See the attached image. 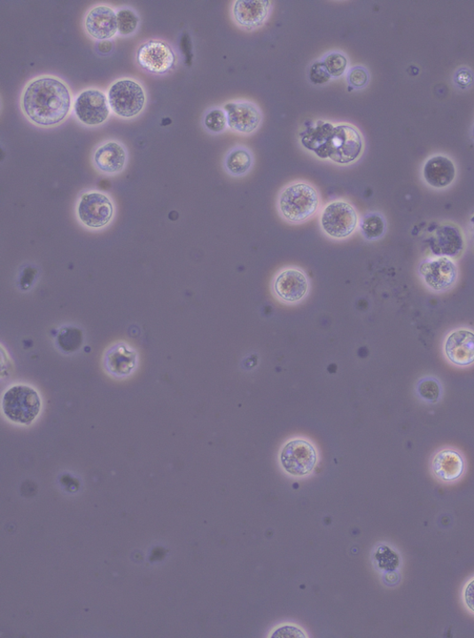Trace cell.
I'll return each mask as SVG.
<instances>
[{"mask_svg":"<svg viewBox=\"0 0 474 638\" xmlns=\"http://www.w3.org/2000/svg\"><path fill=\"white\" fill-rule=\"evenodd\" d=\"M466 464L462 453L455 448H443L431 460V471L439 481L452 484L464 475Z\"/></svg>","mask_w":474,"mask_h":638,"instance_id":"e0dca14e","label":"cell"},{"mask_svg":"<svg viewBox=\"0 0 474 638\" xmlns=\"http://www.w3.org/2000/svg\"><path fill=\"white\" fill-rule=\"evenodd\" d=\"M204 127L212 133H221L229 127L228 115L221 108H212L205 114L203 118Z\"/></svg>","mask_w":474,"mask_h":638,"instance_id":"83f0119b","label":"cell"},{"mask_svg":"<svg viewBox=\"0 0 474 638\" xmlns=\"http://www.w3.org/2000/svg\"><path fill=\"white\" fill-rule=\"evenodd\" d=\"M19 105L33 125L51 129L69 117L74 107L73 94L64 79L43 75L31 79L25 86Z\"/></svg>","mask_w":474,"mask_h":638,"instance_id":"6da1fadb","label":"cell"},{"mask_svg":"<svg viewBox=\"0 0 474 638\" xmlns=\"http://www.w3.org/2000/svg\"><path fill=\"white\" fill-rule=\"evenodd\" d=\"M84 26L97 41L113 39L118 34L117 12L106 4L93 6L85 16Z\"/></svg>","mask_w":474,"mask_h":638,"instance_id":"ac0fdd59","label":"cell"},{"mask_svg":"<svg viewBox=\"0 0 474 638\" xmlns=\"http://www.w3.org/2000/svg\"><path fill=\"white\" fill-rule=\"evenodd\" d=\"M334 128L331 122L317 121L315 126L301 133L303 147L325 160L327 144Z\"/></svg>","mask_w":474,"mask_h":638,"instance_id":"7402d4cb","label":"cell"},{"mask_svg":"<svg viewBox=\"0 0 474 638\" xmlns=\"http://www.w3.org/2000/svg\"><path fill=\"white\" fill-rule=\"evenodd\" d=\"M58 343L66 352H74L82 343V334L77 327H64L58 334Z\"/></svg>","mask_w":474,"mask_h":638,"instance_id":"4316f807","label":"cell"},{"mask_svg":"<svg viewBox=\"0 0 474 638\" xmlns=\"http://www.w3.org/2000/svg\"><path fill=\"white\" fill-rule=\"evenodd\" d=\"M462 601L467 610L474 614V578L465 584L462 589Z\"/></svg>","mask_w":474,"mask_h":638,"instance_id":"1f68e13d","label":"cell"},{"mask_svg":"<svg viewBox=\"0 0 474 638\" xmlns=\"http://www.w3.org/2000/svg\"><path fill=\"white\" fill-rule=\"evenodd\" d=\"M226 172L233 177H243L253 167V155L249 149L242 146L233 148L224 159Z\"/></svg>","mask_w":474,"mask_h":638,"instance_id":"603a6c76","label":"cell"},{"mask_svg":"<svg viewBox=\"0 0 474 638\" xmlns=\"http://www.w3.org/2000/svg\"><path fill=\"white\" fill-rule=\"evenodd\" d=\"M107 95L112 112L121 118H135L146 107L145 88L132 77H121L113 81Z\"/></svg>","mask_w":474,"mask_h":638,"instance_id":"3957f363","label":"cell"},{"mask_svg":"<svg viewBox=\"0 0 474 638\" xmlns=\"http://www.w3.org/2000/svg\"><path fill=\"white\" fill-rule=\"evenodd\" d=\"M443 352L446 359L460 367L474 364V331L468 327L453 329L445 338Z\"/></svg>","mask_w":474,"mask_h":638,"instance_id":"5bb4252c","label":"cell"},{"mask_svg":"<svg viewBox=\"0 0 474 638\" xmlns=\"http://www.w3.org/2000/svg\"><path fill=\"white\" fill-rule=\"evenodd\" d=\"M310 280L306 272L296 266L284 267L273 281L274 293L287 303L301 302L310 291Z\"/></svg>","mask_w":474,"mask_h":638,"instance_id":"7c38bea8","label":"cell"},{"mask_svg":"<svg viewBox=\"0 0 474 638\" xmlns=\"http://www.w3.org/2000/svg\"><path fill=\"white\" fill-rule=\"evenodd\" d=\"M76 119L89 128L106 122L112 109L107 93L97 88L82 90L75 97L73 107Z\"/></svg>","mask_w":474,"mask_h":638,"instance_id":"9c48e42d","label":"cell"},{"mask_svg":"<svg viewBox=\"0 0 474 638\" xmlns=\"http://www.w3.org/2000/svg\"><path fill=\"white\" fill-rule=\"evenodd\" d=\"M359 230L367 241H377L382 239L386 232V221L377 212L367 213L360 219Z\"/></svg>","mask_w":474,"mask_h":638,"instance_id":"cb8c5ba5","label":"cell"},{"mask_svg":"<svg viewBox=\"0 0 474 638\" xmlns=\"http://www.w3.org/2000/svg\"><path fill=\"white\" fill-rule=\"evenodd\" d=\"M348 84L355 89L364 88L369 82V73L362 67L350 68L346 75Z\"/></svg>","mask_w":474,"mask_h":638,"instance_id":"f546056e","label":"cell"},{"mask_svg":"<svg viewBox=\"0 0 474 638\" xmlns=\"http://www.w3.org/2000/svg\"><path fill=\"white\" fill-rule=\"evenodd\" d=\"M43 406L36 390L24 384H18L6 390L3 398L4 415L12 421L28 425L39 415Z\"/></svg>","mask_w":474,"mask_h":638,"instance_id":"5b68a950","label":"cell"},{"mask_svg":"<svg viewBox=\"0 0 474 638\" xmlns=\"http://www.w3.org/2000/svg\"><path fill=\"white\" fill-rule=\"evenodd\" d=\"M360 217L354 205L345 200L327 203L320 217L323 234L334 240L352 237L359 229Z\"/></svg>","mask_w":474,"mask_h":638,"instance_id":"277c9868","label":"cell"},{"mask_svg":"<svg viewBox=\"0 0 474 638\" xmlns=\"http://www.w3.org/2000/svg\"><path fill=\"white\" fill-rule=\"evenodd\" d=\"M430 252L434 256L460 258L466 247L464 234L455 224L443 223L437 226L428 239Z\"/></svg>","mask_w":474,"mask_h":638,"instance_id":"4fadbf2b","label":"cell"},{"mask_svg":"<svg viewBox=\"0 0 474 638\" xmlns=\"http://www.w3.org/2000/svg\"><path fill=\"white\" fill-rule=\"evenodd\" d=\"M418 273L430 291L443 294L456 285L459 267L455 259L432 256L420 263Z\"/></svg>","mask_w":474,"mask_h":638,"instance_id":"ba28073f","label":"cell"},{"mask_svg":"<svg viewBox=\"0 0 474 638\" xmlns=\"http://www.w3.org/2000/svg\"><path fill=\"white\" fill-rule=\"evenodd\" d=\"M137 355L135 350L126 343H117L112 347L105 358L109 372L123 377L131 374L136 366Z\"/></svg>","mask_w":474,"mask_h":638,"instance_id":"44dd1931","label":"cell"},{"mask_svg":"<svg viewBox=\"0 0 474 638\" xmlns=\"http://www.w3.org/2000/svg\"><path fill=\"white\" fill-rule=\"evenodd\" d=\"M423 174L430 187L445 189L455 182L457 170L451 159L444 155H435L426 161Z\"/></svg>","mask_w":474,"mask_h":638,"instance_id":"ffe728a7","label":"cell"},{"mask_svg":"<svg viewBox=\"0 0 474 638\" xmlns=\"http://www.w3.org/2000/svg\"><path fill=\"white\" fill-rule=\"evenodd\" d=\"M76 217L90 230L105 228L113 221L115 209L111 197L99 191L82 193L76 203Z\"/></svg>","mask_w":474,"mask_h":638,"instance_id":"8992f818","label":"cell"},{"mask_svg":"<svg viewBox=\"0 0 474 638\" xmlns=\"http://www.w3.org/2000/svg\"><path fill=\"white\" fill-rule=\"evenodd\" d=\"M118 34L130 35L135 34L140 25L137 12L130 7H120L117 11Z\"/></svg>","mask_w":474,"mask_h":638,"instance_id":"484cf974","label":"cell"},{"mask_svg":"<svg viewBox=\"0 0 474 638\" xmlns=\"http://www.w3.org/2000/svg\"><path fill=\"white\" fill-rule=\"evenodd\" d=\"M469 232H470V237L471 242L473 244V248H474V215L470 218Z\"/></svg>","mask_w":474,"mask_h":638,"instance_id":"836d02e7","label":"cell"},{"mask_svg":"<svg viewBox=\"0 0 474 638\" xmlns=\"http://www.w3.org/2000/svg\"><path fill=\"white\" fill-rule=\"evenodd\" d=\"M416 390L418 398L429 405H436L443 398V386L440 381L434 376L421 378Z\"/></svg>","mask_w":474,"mask_h":638,"instance_id":"d4e9b609","label":"cell"},{"mask_svg":"<svg viewBox=\"0 0 474 638\" xmlns=\"http://www.w3.org/2000/svg\"><path fill=\"white\" fill-rule=\"evenodd\" d=\"M271 6L272 4L265 0H237L233 8L234 19L241 28L253 30L264 24Z\"/></svg>","mask_w":474,"mask_h":638,"instance_id":"d6986e66","label":"cell"},{"mask_svg":"<svg viewBox=\"0 0 474 638\" xmlns=\"http://www.w3.org/2000/svg\"><path fill=\"white\" fill-rule=\"evenodd\" d=\"M320 203L319 193L312 184L297 181L281 191L277 209L284 220L299 224L313 218L320 209Z\"/></svg>","mask_w":474,"mask_h":638,"instance_id":"7a4b0ae2","label":"cell"},{"mask_svg":"<svg viewBox=\"0 0 474 638\" xmlns=\"http://www.w3.org/2000/svg\"><path fill=\"white\" fill-rule=\"evenodd\" d=\"M114 49V43L113 39L101 40L97 43V51L101 55H108Z\"/></svg>","mask_w":474,"mask_h":638,"instance_id":"d6a6232c","label":"cell"},{"mask_svg":"<svg viewBox=\"0 0 474 638\" xmlns=\"http://www.w3.org/2000/svg\"><path fill=\"white\" fill-rule=\"evenodd\" d=\"M473 137H474V128H473Z\"/></svg>","mask_w":474,"mask_h":638,"instance_id":"e575fe53","label":"cell"},{"mask_svg":"<svg viewBox=\"0 0 474 638\" xmlns=\"http://www.w3.org/2000/svg\"><path fill=\"white\" fill-rule=\"evenodd\" d=\"M280 461L287 473L302 477L314 471L317 464V452L312 444L296 439L283 447Z\"/></svg>","mask_w":474,"mask_h":638,"instance_id":"8fae6325","label":"cell"},{"mask_svg":"<svg viewBox=\"0 0 474 638\" xmlns=\"http://www.w3.org/2000/svg\"><path fill=\"white\" fill-rule=\"evenodd\" d=\"M308 76H310V80L315 85L326 84L332 78L322 60L316 61V63L312 66Z\"/></svg>","mask_w":474,"mask_h":638,"instance_id":"4dcf8cb0","label":"cell"},{"mask_svg":"<svg viewBox=\"0 0 474 638\" xmlns=\"http://www.w3.org/2000/svg\"><path fill=\"white\" fill-rule=\"evenodd\" d=\"M363 150L364 142L359 130L347 123H340L335 126L329 138L326 159L346 166L358 161Z\"/></svg>","mask_w":474,"mask_h":638,"instance_id":"52a82bcc","label":"cell"},{"mask_svg":"<svg viewBox=\"0 0 474 638\" xmlns=\"http://www.w3.org/2000/svg\"><path fill=\"white\" fill-rule=\"evenodd\" d=\"M330 75L335 78L342 76L348 66L347 58L340 51H333L326 54L322 59Z\"/></svg>","mask_w":474,"mask_h":638,"instance_id":"f1b7e54d","label":"cell"},{"mask_svg":"<svg viewBox=\"0 0 474 638\" xmlns=\"http://www.w3.org/2000/svg\"><path fill=\"white\" fill-rule=\"evenodd\" d=\"M223 110L228 115L229 128L240 134H252L262 120L260 110L251 101H232L225 105Z\"/></svg>","mask_w":474,"mask_h":638,"instance_id":"2e32d148","label":"cell"},{"mask_svg":"<svg viewBox=\"0 0 474 638\" xmlns=\"http://www.w3.org/2000/svg\"><path fill=\"white\" fill-rule=\"evenodd\" d=\"M92 160L99 172L113 176L126 169L128 152L120 141L109 139L99 144L95 149Z\"/></svg>","mask_w":474,"mask_h":638,"instance_id":"9a60e30c","label":"cell"},{"mask_svg":"<svg viewBox=\"0 0 474 638\" xmlns=\"http://www.w3.org/2000/svg\"><path fill=\"white\" fill-rule=\"evenodd\" d=\"M136 58L143 70L154 75L171 71L177 61L174 48L160 39H150L143 43L136 51Z\"/></svg>","mask_w":474,"mask_h":638,"instance_id":"30bf717a","label":"cell"}]
</instances>
